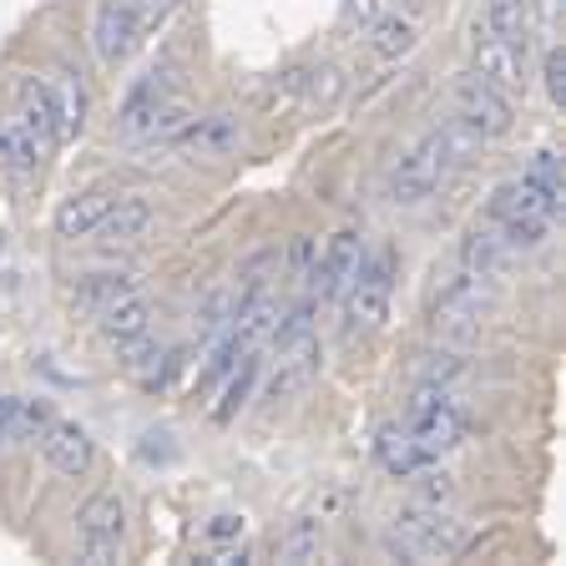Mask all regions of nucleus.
Masks as SVG:
<instances>
[{
    "mask_svg": "<svg viewBox=\"0 0 566 566\" xmlns=\"http://www.w3.org/2000/svg\"><path fill=\"white\" fill-rule=\"evenodd\" d=\"M495 308V289L491 279H475V273H460L430 304V329H436L440 344H471L481 334L485 314Z\"/></svg>",
    "mask_w": 566,
    "mask_h": 566,
    "instance_id": "f257e3e1",
    "label": "nucleus"
},
{
    "mask_svg": "<svg viewBox=\"0 0 566 566\" xmlns=\"http://www.w3.org/2000/svg\"><path fill=\"white\" fill-rule=\"evenodd\" d=\"M450 177H455V163H450L440 132H424L410 153L395 163V172H389V202H405V208H415V202L436 198Z\"/></svg>",
    "mask_w": 566,
    "mask_h": 566,
    "instance_id": "f03ea898",
    "label": "nucleus"
},
{
    "mask_svg": "<svg viewBox=\"0 0 566 566\" xmlns=\"http://www.w3.org/2000/svg\"><path fill=\"white\" fill-rule=\"evenodd\" d=\"M389 289H395V253L359 259L349 289H344V329H349V334L385 329V318H389Z\"/></svg>",
    "mask_w": 566,
    "mask_h": 566,
    "instance_id": "7ed1b4c3",
    "label": "nucleus"
},
{
    "mask_svg": "<svg viewBox=\"0 0 566 566\" xmlns=\"http://www.w3.org/2000/svg\"><path fill=\"white\" fill-rule=\"evenodd\" d=\"M450 106H455V122H465V127H471L481 142L506 137V132L516 127V106H511V92L491 86L485 76H475V71L455 76V86H450Z\"/></svg>",
    "mask_w": 566,
    "mask_h": 566,
    "instance_id": "20e7f679",
    "label": "nucleus"
},
{
    "mask_svg": "<svg viewBox=\"0 0 566 566\" xmlns=\"http://www.w3.org/2000/svg\"><path fill=\"white\" fill-rule=\"evenodd\" d=\"M405 430L415 436V446H420L424 455L436 460L465 440V410L450 400V389L420 385V395L410 400V424H405Z\"/></svg>",
    "mask_w": 566,
    "mask_h": 566,
    "instance_id": "39448f33",
    "label": "nucleus"
},
{
    "mask_svg": "<svg viewBox=\"0 0 566 566\" xmlns=\"http://www.w3.org/2000/svg\"><path fill=\"white\" fill-rule=\"evenodd\" d=\"M122 531H127L122 495L102 491V495H92V501H82V511H76V556L92 566L122 562Z\"/></svg>",
    "mask_w": 566,
    "mask_h": 566,
    "instance_id": "423d86ee",
    "label": "nucleus"
},
{
    "mask_svg": "<svg viewBox=\"0 0 566 566\" xmlns=\"http://www.w3.org/2000/svg\"><path fill=\"white\" fill-rule=\"evenodd\" d=\"M359 259H365V238L354 233V228H344V233L329 238V248L314 259V269H308V298L314 304H329V298H339L344 289H349L354 269H359Z\"/></svg>",
    "mask_w": 566,
    "mask_h": 566,
    "instance_id": "0eeeda50",
    "label": "nucleus"
},
{
    "mask_svg": "<svg viewBox=\"0 0 566 566\" xmlns=\"http://www.w3.org/2000/svg\"><path fill=\"white\" fill-rule=\"evenodd\" d=\"M562 192H546L531 177H511L491 192V223H556Z\"/></svg>",
    "mask_w": 566,
    "mask_h": 566,
    "instance_id": "6e6552de",
    "label": "nucleus"
},
{
    "mask_svg": "<svg viewBox=\"0 0 566 566\" xmlns=\"http://www.w3.org/2000/svg\"><path fill=\"white\" fill-rule=\"evenodd\" d=\"M142 41H147V35H142V25H137L132 0H102V6H96L92 46H96V61H102V66H122Z\"/></svg>",
    "mask_w": 566,
    "mask_h": 566,
    "instance_id": "1a4fd4ad",
    "label": "nucleus"
},
{
    "mask_svg": "<svg viewBox=\"0 0 566 566\" xmlns=\"http://www.w3.org/2000/svg\"><path fill=\"white\" fill-rule=\"evenodd\" d=\"M318 365H324L318 334H298V339L279 344V359H273V375H269V400H298L314 385Z\"/></svg>",
    "mask_w": 566,
    "mask_h": 566,
    "instance_id": "9d476101",
    "label": "nucleus"
},
{
    "mask_svg": "<svg viewBox=\"0 0 566 566\" xmlns=\"http://www.w3.org/2000/svg\"><path fill=\"white\" fill-rule=\"evenodd\" d=\"M41 455H46V465L56 475H71V481H76V475L92 471L96 446L76 420H51L46 430H41Z\"/></svg>",
    "mask_w": 566,
    "mask_h": 566,
    "instance_id": "9b49d317",
    "label": "nucleus"
},
{
    "mask_svg": "<svg viewBox=\"0 0 566 566\" xmlns=\"http://www.w3.org/2000/svg\"><path fill=\"white\" fill-rule=\"evenodd\" d=\"M511 263H516V248L501 238V228L495 223H475L465 228V238H460V269L475 273V279H506Z\"/></svg>",
    "mask_w": 566,
    "mask_h": 566,
    "instance_id": "f8f14e48",
    "label": "nucleus"
},
{
    "mask_svg": "<svg viewBox=\"0 0 566 566\" xmlns=\"http://www.w3.org/2000/svg\"><path fill=\"white\" fill-rule=\"evenodd\" d=\"M475 76H485L501 92H521L526 86V41H501V35H481L475 41Z\"/></svg>",
    "mask_w": 566,
    "mask_h": 566,
    "instance_id": "ddd939ff",
    "label": "nucleus"
},
{
    "mask_svg": "<svg viewBox=\"0 0 566 566\" xmlns=\"http://www.w3.org/2000/svg\"><path fill=\"white\" fill-rule=\"evenodd\" d=\"M238 142H243V127H238L233 112H212V117H192L172 137V147L188 157H228Z\"/></svg>",
    "mask_w": 566,
    "mask_h": 566,
    "instance_id": "4468645a",
    "label": "nucleus"
},
{
    "mask_svg": "<svg viewBox=\"0 0 566 566\" xmlns=\"http://www.w3.org/2000/svg\"><path fill=\"white\" fill-rule=\"evenodd\" d=\"M122 192L117 188H106V182H96V188L76 192V198H66L56 208V238H86L102 228V218L112 212V202H117Z\"/></svg>",
    "mask_w": 566,
    "mask_h": 566,
    "instance_id": "2eb2a0df",
    "label": "nucleus"
},
{
    "mask_svg": "<svg viewBox=\"0 0 566 566\" xmlns=\"http://www.w3.org/2000/svg\"><path fill=\"white\" fill-rule=\"evenodd\" d=\"M172 96V82H167V71H147L137 86L127 92V102H122V117H117V127H122V137H142V127L157 117V106Z\"/></svg>",
    "mask_w": 566,
    "mask_h": 566,
    "instance_id": "dca6fc26",
    "label": "nucleus"
},
{
    "mask_svg": "<svg viewBox=\"0 0 566 566\" xmlns=\"http://www.w3.org/2000/svg\"><path fill=\"white\" fill-rule=\"evenodd\" d=\"M51 106H56V137L61 142L82 137L86 112H92V96H86V82L76 76V71H56V82H51Z\"/></svg>",
    "mask_w": 566,
    "mask_h": 566,
    "instance_id": "f3484780",
    "label": "nucleus"
},
{
    "mask_svg": "<svg viewBox=\"0 0 566 566\" xmlns=\"http://www.w3.org/2000/svg\"><path fill=\"white\" fill-rule=\"evenodd\" d=\"M15 102H21V132H31L41 147H56V106H51V86L35 82V76H25L21 86H15Z\"/></svg>",
    "mask_w": 566,
    "mask_h": 566,
    "instance_id": "a211bd4d",
    "label": "nucleus"
},
{
    "mask_svg": "<svg viewBox=\"0 0 566 566\" xmlns=\"http://www.w3.org/2000/svg\"><path fill=\"white\" fill-rule=\"evenodd\" d=\"M132 294H142L137 273H92V279L76 283V308L82 314H106L112 304H122Z\"/></svg>",
    "mask_w": 566,
    "mask_h": 566,
    "instance_id": "6ab92c4d",
    "label": "nucleus"
},
{
    "mask_svg": "<svg viewBox=\"0 0 566 566\" xmlns=\"http://www.w3.org/2000/svg\"><path fill=\"white\" fill-rule=\"evenodd\" d=\"M102 318V339L117 349V344H132V339H142V334H153V304L142 294H132V298H122V304H112L106 314H96Z\"/></svg>",
    "mask_w": 566,
    "mask_h": 566,
    "instance_id": "aec40b11",
    "label": "nucleus"
},
{
    "mask_svg": "<svg viewBox=\"0 0 566 566\" xmlns=\"http://www.w3.org/2000/svg\"><path fill=\"white\" fill-rule=\"evenodd\" d=\"M147 228H153V202L117 198V202H112V212L102 218V228H96V233H102L106 243H137Z\"/></svg>",
    "mask_w": 566,
    "mask_h": 566,
    "instance_id": "412c9836",
    "label": "nucleus"
},
{
    "mask_svg": "<svg viewBox=\"0 0 566 566\" xmlns=\"http://www.w3.org/2000/svg\"><path fill=\"white\" fill-rule=\"evenodd\" d=\"M424 450L415 446L410 430H400V424H389V430H379V465H385L389 475H400V481H410L415 471L424 465Z\"/></svg>",
    "mask_w": 566,
    "mask_h": 566,
    "instance_id": "4be33fe9",
    "label": "nucleus"
},
{
    "mask_svg": "<svg viewBox=\"0 0 566 566\" xmlns=\"http://www.w3.org/2000/svg\"><path fill=\"white\" fill-rule=\"evenodd\" d=\"M253 379H259V349H248L243 359H238V365L223 375V405L212 410V420H218V424L233 420V415L248 405V395H253Z\"/></svg>",
    "mask_w": 566,
    "mask_h": 566,
    "instance_id": "5701e85b",
    "label": "nucleus"
},
{
    "mask_svg": "<svg viewBox=\"0 0 566 566\" xmlns=\"http://www.w3.org/2000/svg\"><path fill=\"white\" fill-rule=\"evenodd\" d=\"M410 46H415V21L410 15H379V21H369V51H375L379 61L410 56Z\"/></svg>",
    "mask_w": 566,
    "mask_h": 566,
    "instance_id": "b1692460",
    "label": "nucleus"
},
{
    "mask_svg": "<svg viewBox=\"0 0 566 566\" xmlns=\"http://www.w3.org/2000/svg\"><path fill=\"white\" fill-rule=\"evenodd\" d=\"M526 31H531V0H485V35L526 41Z\"/></svg>",
    "mask_w": 566,
    "mask_h": 566,
    "instance_id": "393cba45",
    "label": "nucleus"
},
{
    "mask_svg": "<svg viewBox=\"0 0 566 566\" xmlns=\"http://www.w3.org/2000/svg\"><path fill=\"white\" fill-rule=\"evenodd\" d=\"M279 273H283V253H279V248H259V253L238 269V298L273 289V279H279Z\"/></svg>",
    "mask_w": 566,
    "mask_h": 566,
    "instance_id": "a878e982",
    "label": "nucleus"
},
{
    "mask_svg": "<svg viewBox=\"0 0 566 566\" xmlns=\"http://www.w3.org/2000/svg\"><path fill=\"white\" fill-rule=\"evenodd\" d=\"M318 546H324V526L304 516V521H294V526H289V536L279 542V556H283V562H314Z\"/></svg>",
    "mask_w": 566,
    "mask_h": 566,
    "instance_id": "bb28decb",
    "label": "nucleus"
},
{
    "mask_svg": "<svg viewBox=\"0 0 566 566\" xmlns=\"http://www.w3.org/2000/svg\"><path fill=\"white\" fill-rule=\"evenodd\" d=\"M455 501V485H450L446 471H415V506H430V511H446Z\"/></svg>",
    "mask_w": 566,
    "mask_h": 566,
    "instance_id": "cd10ccee",
    "label": "nucleus"
},
{
    "mask_svg": "<svg viewBox=\"0 0 566 566\" xmlns=\"http://www.w3.org/2000/svg\"><path fill=\"white\" fill-rule=\"evenodd\" d=\"M56 420V410H51V400H21L15 405V440H41V430Z\"/></svg>",
    "mask_w": 566,
    "mask_h": 566,
    "instance_id": "c85d7f7f",
    "label": "nucleus"
},
{
    "mask_svg": "<svg viewBox=\"0 0 566 566\" xmlns=\"http://www.w3.org/2000/svg\"><path fill=\"white\" fill-rule=\"evenodd\" d=\"M531 182H542V188L546 192H566V177H562V157H556V153H546V147H542V153H536V157H531Z\"/></svg>",
    "mask_w": 566,
    "mask_h": 566,
    "instance_id": "c756f323",
    "label": "nucleus"
},
{
    "mask_svg": "<svg viewBox=\"0 0 566 566\" xmlns=\"http://www.w3.org/2000/svg\"><path fill=\"white\" fill-rule=\"evenodd\" d=\"M542 76H546V96H552V102L562 106V102H566V51H562V46L546 51Z\"/></svg>",
    "mask_w": 566,
    "mask_h": 566,
    "instance_id": "7c9ffc66",
    "label": "nucleus"
},
{
    "mask_svg": "<svg viewBox=\"0 0 566 566\" xmlns=\"http://www.w3.org/2000/svg\"><path fill=\"white\" fill-rule=\"evenodd\" d=\"M243 536V516H233V511H223V516H212L208 531H202V542L208 546H223V542H238Z\"/></svg>",
    "mask_w": 566,
    "mask_h": 566,
    "instance_id": "2f4dec72",
    "label": "nucleus"
},
{
    "mask_svg": "<svg viewBox=\"0 0 566 566\" xmlns=\"http://www.w3.org/2000/svg\"><path fill=\"white\" fill-rule=\"evenodd\" d=\"M172 6L177 0H132V11H137V25H142V35L147 31H157V25L172 15Z\"/></svg>",
    "mask_w": 566,
    "mask_h": 566,
    "instance_id": "473e14b6",
    "label": "nucleus"
},
{
    "mask_svg": "<svg viewBox=\"0 0 566 566\" xmlns=\"http://www.w3.org/2000/svg\"><path fill=\"white\" fill-rule=\"evenodd\" d=\"M308 269H314V243H308V238H294V248H289V279L304 283Z\"/></svg>",
    "mask_w": 566,
    "mask_h": 566,
    "instance_id": "72a5a7b5",
    "label": "nucleus"
},
{
    "mask_svg": "<svg viewBox=\"0 0 566 566\" xmlns=\"http://www.w3.org/2000/svg\"><path fill=\"white\" fill-rule=\"evenodd\" d=\"M15 405H21V395H0V446L15 440Z\"/></svg>",
    "mask_w": 566,
    "mask_h": 566,
    "instance_id": "f704fd0d",
    "label": "nucleus"
},
{
    "mask_svg": "<svg viewBox=\"0 0 566 566\" xmlns=\"http://www.w3.org/2000/svg\"><path fill=\"white\" fill-rule=\"evenodd\" d=\"M354 21H375V0H344V25H354Z\"/></svg>",
    "mask_w": 566,
    "mask_h": 566,
    "instance_id": "c9c22d12",
    "label": "nucleus"
},
{
    "mask_svg": "<svg viewBox=\"0 0 566 566\" xmlns=\"http://www.w3.org/2000/svg\"><path fill=\"white\" fill-rule=\"evenodd\" d=\"M531 6L542 11V25H556V21H562V6H566V0H531Z\"/></svg>",
    "mask_w": 566,
    "mask_h": 566,
    "instance_id": "e433bc0d",
    "label": "nucleus"
},
{
    "mask_svg": "<svg viewBox=\"0 0 566 566\" xmlns=\"http://www.w3.org/2000/svg\"><path fill=\"white\" fill-rule=\"evenodd\" d=\"M420 11H424V0H400V15H410V21H415Z\"/></svg>",
    "mask_w": 566,
    "mask_h": 566,
    "instance_id": "4c0bfd02",
    "label": "nucleus"
}]
</instances>
